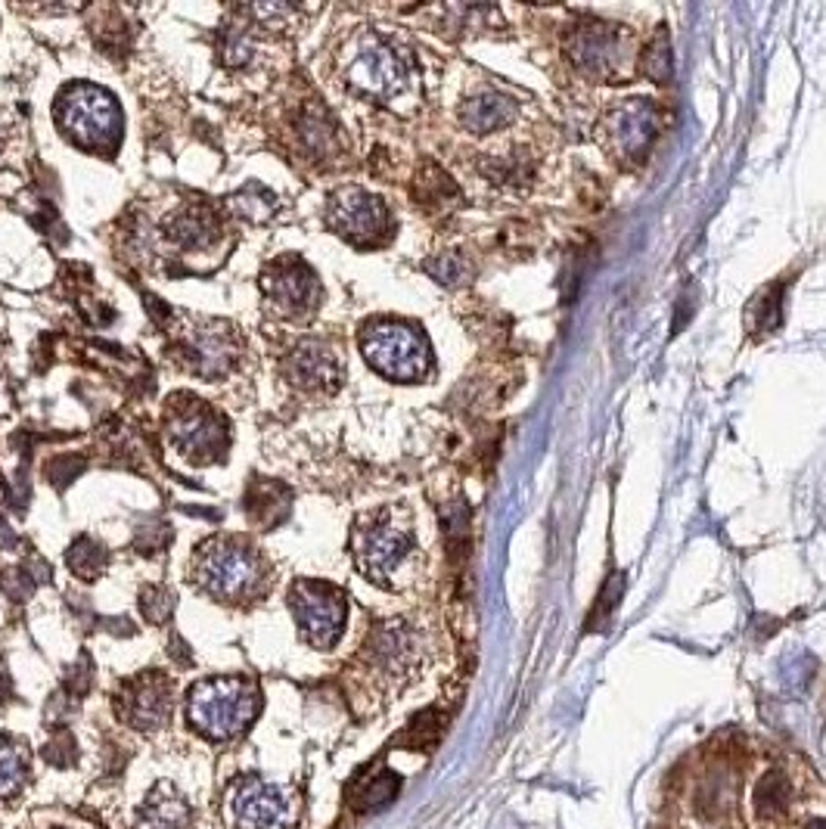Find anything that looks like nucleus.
Segmentation results:
<instances>
[{"mask_svg":"<svg viewBox=\"0 0 826 829\" xmlns=\"http://www.w3.org/2000/svg\"><path fill=\"white\" fill-rule=\"evenodd\" d=\"M259 712L261 690L252 677H205L196 683L187 699L190 724L212 742L239 737L259 718Z\"/></svg>","mask_w":826,"mask_h":829,"instance_id":"f257e3e1","label":"nucleus"},{"mask_svg":"<svg viewBox=\"0 0 826 829\" xmlns=\"http://www.w3.org/2000/svg\"><path fill=\"white\" fill-rule=\"evenodd\" d=\"M193 581L209 596L237 603L259 593L264 585V563L252 544H242L237 538H215L199 547Z\"/></svg>","mask_w":826,"mask_h":829,"instance_id":"f03ea898","label":"nucleus"},{"mask_svg":"<svg viewBox=\"0 0 826 829\" xmlns=\"http://www.w3.org/2000/svg\"><path fill=\"white\" fill-rule=\"evenodd\" d=\"M361 349L370 367L395 382H416L433 370V351L423 329L404 321H376L364 327Z\"/></svg>","mask_w":826,"mask_h":829,"instance_id":"7ed1b4c3","label":"nucleus"},{"mask_svg":"<svg viewBox=\"0 0 826 829\" xmlns=\"http://www.w3.org/2000/svg\"><path fill=\"white\" fill-rule=\"evenodd\" d=\"M227 829H296L299 792L264 777H239L224 795Z\"/></svg>","mask_w":826,"mask_h":829,"instance_id":"20e7f679","label":"nucleus"},{"mask_svg":"<svg viewBox=\"0 0 826 829\" xmlns=\"http://www.w3.org/2000/svg\"><path fill=\"white\" fill-rule=\"evenodd\" d=\"M60 128L68 140L85 147L90 153L112 150L122 137V112L112 93L93 85H72L63 90L57 106Z\"/></svg>","mask_w":826,"mask_h":829,"instance_id":"39448f33","label":"nucleus"},{"mask_svg":"<svg viewBox=\"0 0 826 829\" xmlns=\"http://www.w3.org/2000/svg\"><path fill=\"white\" fill-rule=\"evenodd\" d=\"M289 610L314 650H333L346 631V593L326 581H296L289 590Z\"/></svg>","mask_w":826,"mask_h":829,"instance_id":"423d86ee","label":"nucleus"},{"mask_svg":"<svg viewBox=\"0 0 826 829\" xmlns=\"http://www.w3.org/2000/svg\"><path fill=\"white\" fill-rule=\"evenodd\" d=\"M408 75H411V68H408L404 53L398 47H391L389 41H383L379 35H364L346 66L348 81L379 100H389L408 88Z\"/></svg>","mask_w":826,"mask_h":829,"instance_id":"0eeeda50","label":"nucleus"},{"mask_svg":"<svg viewBox=\"0 0 826 829\" xmlns=\"http://www.w3.org/2000/svg\"><path fill=\"white\" fill-rule=\"evenodd\" d=\"M115 715L140 733H159L174 715L172 680L159 671L130 677L115 693Z\"/></svg>","mask_w":826,"mask_h":829,"instance_id":"6e6552de","label":"nucleus"},{"mask_svg":"<svg viewBox=\"0 0 826 829\" xmlns=\"http://www.w3.org/2000/svg\"><path fill=\"white\" fill-rule=\"evenodd\" d=\"M413 550V535L408 525L379 516L376 523H364L354 535V560L358 568L376 585H389L398 566Z\"/></svg>","mask_w":826,"mask_h":829,"instance_id":"1a4fd4ad","label":"nucleus"},{"mask_svg":"<svg viewBox=\"0 0 826 829\" xmlns=\"http://www.w3.org/2000/svg\"><path fill=\"white\" fill-rule=\"evenodd\" d=\"M326 221L339 237L358 242V246L383 242L391 230L389 209L383 205V199L370 197L361 187L336 190L329 199V209H326Z\"/></svg>","mask_w":826,"mask_h":829,"instance_id":"9d476101","label":"nucleus"},{"mask_svg":"<svg viewBox=\"0 0 826 829\" xmlns=\"http://www.w3.org/2000/svg\"><path fill=\"white\" fill-rule=\"evenodd\" d=\"M655 131H659V118L647 100H628L609 110L600 122V137L609 147V153L625 165H637L647 159Z\"/></svg>","mask_w":826,"mask_h":829,"instance_id":"9b49d317","label":"nucleus"},{"mask_svg":"<svg viewBox=\"0 0 826 829\" xmlns=\"http://www.w3.org/2000/svg\"><path fill=\"white\" fill-rule=\"evenodd\" d=\"M625 32L612 23H581L568 35V56L590 78H609L625 63Z\"/></svg>","mask_w":826,"mask_h":829,"instance_id":"f8f14e48","label":"nucleus"},{"mask_svg":"<svg viewBox=\"0 0 826 829\" xmlns=\"http://www.w3.org/2000/svg\"><path fill=\"white\" fill-rule=\"evenodd\" d=\"M172 438L177 451L196 463H209L224 454L227 426L224 419L199 401H184L172 416Z\"/></svg>","mask_w":826,"mask_h":829,"instance_id":"ddd939ff","label":"nucleus"},{"mask_svg":"<svg viewBox=\"0 0 826 829\" xmlns=\"http://www.w3.org/2000/svg\"><path fill=\"white\" fill-rule=\"evenodd\" d=\"M180 361L187 364V370H193L202 379H215L224 376L237 364V336L234 329L224 324H199L184 339H180Z\"/></svg>","mask_w":826,"mask_h":829,"instance_id":"4468645a","label":"nucleus"},{"mask_svg":"<svg viewBox=\"0 0 826 829\" xmlns=\"http://www.w3.org/2000/svg\"><path fill=\"white\" fill-rule=\"evenodd\" d=\"M264 292L274 299V305L286 314H302L308 307L317 305L321 299V284L314 271L299 259H280L267 267L264 274Z\"/></svg>","mask_w":826,"mask_h":829,"instance_id":"2eb2a0df","label":"nucleus"},{"mask_svg":"<svg viewBox=\"0 0 826 829\" xmlns=\"http://www.w3.org/2000/svg\"><path fill=\"white\" fill-rule=\"evenodd\" d=\"M283 373L292 386L308 389V392H329L342 379V367H339L336 354L321 342H302L299 349L289 351Z\"/></svg>","mask_w":826,"mask_h":829,"instance_id":"dca6fc26","label":"nucleus"},{"mask_svg":"<svg viewBox=\"0 0 826 829\" xmlns=\"http://www.w3.org/2000/svg\"><path fill=\"white\" fill-rule=\"evenodd\" d=\"M416 637L408 625L401 621H389L383 628H376L373 637L367 640L370 662L386 671V675H408L416 662Z\"/></svg>","mask_w":826,"mask_h":829,"instance_id":"f3484780","label":"nucleus"},{"mask_svg":"<svg viewBox=\"0 0 826 829\" xmlns=\"http://www.w3.org/2000/svg\"><path fill=\"white\" fill-rule=\"evenodd\" d=\"M130 829H193V811L172 783H155Z\"/></svg>","mask_w":826,"mask_h":829,"instance_id":"a211bd4d","label":"nucleus"},{"mask_svg":"<svg viewBox=\"0 0 826 829\" xmlns=\"http://www.w3.org/2000/svg\"><path fill=\"white\" fill-rule=\"evenodd\" d=\"M520 115V106L516 100L503 97L498 90H488V93H478V97H470L463 106H460V122L463 128L473 134H491L510 125L513 118Z\"/></svg>","mask_w":826,"mask_h":829,"instance_id":"6ab92c4d","label":"nucleus"},{"mask_svg":"<svg viewBox=\"0 0 826 829\" xmlns=\"http://www.w3.org/2000/svg\"><path fill=\"white\" fill-rule=\"evenodd\" d=\"M165 234L177 246L202 249V246L217 240V218L212 215L209 205H184V209H177L172 218L165 221Z\"/></svg>","mask_w":826,"mask_h":829,"instance_id":"aec40b11","label":"nucleus"},{"mask_svg":"<svg viewBox=\"0 0 826 829\" xmlns=\"http://www.w3.org/2000/svg\"><path fill=\"white\" fill-rule=\"evenodd\" d=\"M289 488H283L280 481H267L255 479L246 491V501H242V510L261 525H277L289 513Z\"/></svg>","mask_w":826,"mask_h":829,"instance_id":"412c9836","label":"nucleus"},{"mask_svg":"<svg viewBox=\"0 0 826 829\" xmlns=\"http://www.w3.org/2000/svg\"><path fill=\"white\" fill-rule=\"evenodd\" d=\"M398 789H401V777L391 774V770H379V774H373V777H358V780L351 783L348 799H351V807H354V811L373 814V811L389 807L391 802H395V795H398Z\"/></svg>","mask_w":826,"mask_h":829,"instance_id":"4be33fe9","label":"nucleus"},{"mask_svg":"<svg viewBox=\"0 0 826 829\" xmlns=\"http://www.w3.org/2000/svg\"><path fill=\"white\" fill-rule=\"evenodd\" d=\"M783 284H767L746 307V329L752 339H764L767 332L780 329L783 321Z\"/></svg>","mask_w":826,"mask_h":829,"instance_id":"5701e85b","label":"nucleus"},{"mask_svg":"<svg viewBox=\"0 0 826 829\" xmlns=\"http://www.w3.org/2000/svg\"><path fill=\"white\" fill-rule=\"evenodd\" d=\"M28 780V758L25 745L10 733H0V805L13 802Z\"/></svg>","mask_w":826,"mask_h":829,"instance_id":"b1692460","label":"nucleus"},{"mask_svg":"<svg viewBox=\"0 0 826 829\" xmlns=\"http://www.w3.org/2000/svg\"><path fill=\"white\" fill-rule=\"evenodd\" d=\"M792 802V783L786 780V774L771 770L764 774L755 789H752V807L761 820H780L786 807Z\"/></svg>","mask_w":826,"mask_h":829,"instance_id":"393cba45","label":"nucleus"},{"mask_svg":"<svg viewBox=\"0 0 826 829\" xmlns=\"http://www.w3.org/2000/svg\"><path fill=\"white\" fill-rule=\"evenodd\" d=\"M227 209L239 221L264 224V221L274 218V212H277V197L267 187H261V184H246L242 190H237L234 197L227 199Z\"/></svg>","mask_w":826,"mask_h":829,"instance_id":"a878e982","label":"nucleus"},{"mask_svg":"<svg viewBox=\"0 0 826 829\" xmlns=\"http://www.w3.org/2000/svg\"><path fill=\"white\" fill-rule=\"evenodd\" d=\"M43 581H50V566H47L43 560H38V556H35L32 563H25V566L7 568V571L0 575V588H3V593H7L10 600H16V603L28 600V596L35 593V588L43 585Z\"/></svg>","mask_w":826,"mask_h":829,"instance_id":"bb28decb","label":"nucleus"},{"mask_svg":"<svg viewBox=\"0 0 826 829\" xmlns=\"http://www.w3.org/2000/svg\"><path fill=\"white\" fill-rule=\"evenodd\" d=\"M65 563H68V568H72L78 578L93 581V578H100V575L107 571L109 553H107V547L97 544L93 538H78L75 544L68 547Z\"/></svg>","mask_w":826,"mask_h":829,"instance_id":"cd10ccee","label":"nucleus"},{"mask_svg":"<svg viewBox=\"0 0 826 829\" xmlns=\"http://www.w3.org/2000/svg\"><path fill=\"white\" fill-rule=\"evenodd\" d=\"M299 134L311 153L326 155L336 147V125L326 118L324 110H304V115L299 118Z\"/></svg>","mask_w":826,"mask_h":829,"instance_id":"c85d7f7f","label":"nucleus"},{"mask_svg":"<svg viewBox=\"0 0 826 829\" xmlns=\"http://www.w3.org/2000/svg\"><path fill=\"white\" fill-rule=\"evenodd\" d=\"M43 762L50 764V767H57V770H68L72 764L78 762V742L72 737V730H65V727H53V733L47 737L41 749Z\"/></svg>","mask_w":826,"mask_h":829,"instance_id":"c756f323","label":"nucleus"},{"mask_svg":"<svg viewBox=\"0 0 826 829\" xmlns=\"http://www.w3.org/2000/svg\"><path fill=\"white\" fill-rule=\"evenodd\" d=\"M426 271L433 274L438 284L445 286H460L470 280V262H466V255H460L454 249L429 259V262H426Z\"/></svg>","mask_w":826,"mask_h":829,"instance_id":"7c9ffc66","label":"nucleus"},{"mask_svg":"<svg viewBox=\"0 0 826 829\" xmlns=\"http://www.w3.org/2000/svg\"><path fill=\"white\" fill-rule=\"evenodd\" d=\"M643 68L650 75L652 81L665 85L672 78V45H668V32L659 28L655 41L647 47V56H643Z\"/></svg>","mask_w":826,"mask_h":829,"instance_id":"2f4dec72","label":"nucleus"},{"mask_svg":"<svg viewBox=\"0 0 826 829\" xmlns=\"http://www.w3.org/2000/svg\"><path fill=\"white\" fill-rule=\"evenodd\" d=\"M140 612L150 625H165L174 612V593L168 588H159V585L143 588L140 590Z\"/></svg>","mask_w":826,"mask_h":829,"instance_id":"473e14b6","label":"nucleus"},{"mask_svg":"<svg viewBox=\"0 0 826 829\" xmlns=\"http://www.w3.org/2000/svg\"><path fill=\"white\" fill-rule=\"evenodd\" d=\"M416 197L423 199V202L441 205V202H451V199H456V187H454V180L445 175V172H438L435 165H429V172H426V175H420V190H416Z\"/></svg>","mask_w":826,"mask_h":829,"instance_id":"72a5a7b5","label":"nucleus"},{"mask_svg":"<svg viewBox=\"0 0 826 829\" xmlns=\"http://www.w3.org/2000/svg\"><path fill=\"white\" fill-rule=\"evenodd\" d=\"M622 590H625V575L622 571H612V578H609V585H603L600 590V600H597V606L590 612V631H600L603 628V621H606L612 610L618 606V600H622Z\"/></svg>","mask_w":826,"mask_h":829,"instance_id":"f704fd0d","label":"nucleus"},{"mask_svg":"<svg viewBox=\"0 0 826 829\" xmlns=\"http://www.w3.org/2000/svg\"><path fill=\"white\" fill-rule=\"evenodd\" d=\"M441 733V720L435 712H423L420 718H413V724L408 727V733L401 737V742H408L411 749H429Z\"/></svg>","mask_w":826,"mask_h":829,"instance_id":"c9c22d12","label":"nucleus"},{"mask_svg":"<svg viewBox=\"0 0 826 829\" xmlns=\"http://www.w3.org/2000/svg\"><path fill=\"white\" fill-rule=\"evenodd\" d=\"M90 683H93V662H90V655L82 653V658L72 665V671L65 677V693L68 699H85L90 693Z\"/></svg>","mask_w":826,"mask_h":829,"instance_id":"e433bc0d","label":"nucleus"},{"mask_svg":"<svg viewBox=\"0 0 826 829\" xmlns=\"http://www.w3.org/2000/svg\"><path fill=\"white\" fill-rule=\"evenodd\" d=\"M221 60H224L227 66H242V63H249V60H252L249 41H246V35H242L239 28H230V32L224 35V45H221Z\"/></svg>","mask_w":826,"mask_h":829,"instance_id":"4c0bfd02","label":"nucleus"},{"mask_svg":"<svg viewBox=\"0 0 826 829\" xmlns=\"http://www.w3.org/2000/svg\"><path fill=\"white\" fill-rule=\"evenodd\" d=\"M187 653H190V650H187V643H184L180 637H174V655H177V662H180V665H190V655Z\"/></svg>","mask_w":826,"mask_h":829,"instance_id":"58836bf2","label":"nucleus"},{"mask_svg":"<svg viewBox=\"0 0 826 829\" xmlns=\"http://www.w3.org/2000/svg\"><path fill=\"white\" fill-rule=\"evenodd\" d=\"M804 829H826V820H811Z\"/></svg>","mask_w":826,"mask_h":829,"instance_id":"ea45409f","label":"nucleus"}]
</instances>
